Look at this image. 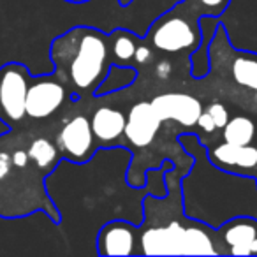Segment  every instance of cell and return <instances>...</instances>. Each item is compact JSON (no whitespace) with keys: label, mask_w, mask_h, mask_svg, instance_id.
I'll return each mask as SVG.
<instances>
[{"label":"cell","mask_w":257,"mask_h":257,"mask_svg":"<svg viewBox=\"0 0 257 257\" xmlns=\"http://www.w3.org/2000/svg\"><path fill=\"white\" fill-rule=\"evenodd\" d=\"M255 180H257V178H255Z\"/></svg>","instance_id":"4316f807"},{"label":"cell","mask_w":257,"mask_h":257,"mask_svg":"<svg viewBox=\"0 0 257 257\" xmlns=\"http://www.w3.org/2000/svg\"><path fill=\"white\" fill-rule=\"evenodd\" d=\"M218 16L204 15L199 18V30H201V43L196 50L190 53V76L194 79H204L211 71V43L218 30Z\"/></svg>","instance_id":"4fadbf2b"},{"label":"cell","mask_w":257,"mask_h":257,"mask_svg":"<svg viewBox=\"0 0 257 257\" xmlns=\"http://www.w3.org/2000/svg\"><path fill=\"white\" fill-rule=\"evenodd\" d=\"M204 109L210 113V116L213 118L217 128H220V131H222V127H224V125L229 121V118H231V114H229V109L222 102H218V100H215V102H210L206 107H204Z\"/></svg>","instance_id":"44dd1931"},{"label":"cell","mask_w":257,"mask_h":257,"mask_svg":"<svg viewBox=\"0 0 257 257\" xmlns=\"http://www.w3.org/2000/svg\"><path fill=\"white\" fill-rule=\"evenodd\" d=\"M231 58L229 71L236 85L253 93V104L257 106V53L252 50H236Z\"/></svg>","instance_id":"5bb4252c"},{"label":"cell","mask_w":257,"mask_h":257,"mask_svg":"<svg viewBox=\"0 0 257 257\" xmlns=\"http://www.w3.org/2000/svg\"><path fill=\"white\" fill-rule=\"evenodd\" d=\"M196 125L201 128V131H203V133H206V134H211V133H215V131H217V125H215L213 118L210 116V113H208L206 109H203V113L199 114Z\"/></svg>","instance_id":"603a6c76"},{"label":"cell","mask_w":257,"mask_h":257,"mask_svg":"<svg viewBox=\"0 0 257 257\" xmlns=\"http://www.w3.org/2000/svg\"><path fill=\"white\" fill-rule=\"evenodd\" d=\"M145 39L161 53H189L190 57L201 43L199 20L185 15L175 4L171 11H166L148 27Z\"/></svg>","instance_id":"3957f363"},{"label":"cell","mask_w":257,"mask_h":257,"mask_svg":"<svg viewBox=\"0 0 257 257\" xmlns=\"http://www.w3.org/2000/svg\"><path fill=\"white\" fill-rule=\"evenodd\" d=\"M206 157L208 162L222 173L241 178H257V143L232 145L222 141L215 147L206 145Z\"/></svg>","instance_id":"ba28073f"},{"label":"cell","mask_w":257,"mask_h":257,"mask_svg":"<svg viewBox=\"0 0 257 257\" xmlns=\"http://www.w3.org/2000/svg\"><path fill=\"white\" fill-rule=\"evenodd\" d=\"M69 99V88L55 72L32 78L27 92L25 113L32 120H46Z\"/></svg>","instance_id":"8992f818"},{"label":"cell","mask_w":257,"mask_h":257,"mask_svg":"<svg viewBox=\"0 0 257 257\" xmlns=\"http://www.w3.org/2000/svg\"><path fill=\"white\" fill-rule=\"evenodd\" d=\"M141 41V36L134 32H128L125 29H116L109 34V48H111V60L113 64L133 65L134 53Z\"/></svg>","instance_id":"e0dca14e"},{"label":"cell","mask_w":257,"mask_h":257,"mask_svg":"<svg viewBox=\"0 0 257 257\" xmlns=\"http://www.w3.org/2000/svg\"><path fill=\"white\" fill-rule=\"evenodd\" d=\"M11 157H13V166H16L18 169H25L27 166L30 164L29 150H23V148H20V150H16L15 154L11 155Z\"/></svg>","instance_id":"d4e9b609"},{"label":"cell","mask_w":257,"mask_h":257,"mask_svg":"<svg viewBox=\"0 0 257 257\" xmlns=\"http://www.w3.org/2000/svg\"><path fill=\"white\" fill-rule=\"evenodd\" d=\"M136 79H138V69L134 65L111 64L106 76H104V79L99 83V86L93 92V95L104 97L114 92H121L125 88H131L136 83Z\"/></svg>","instance_id":"9a60e30c"},{"label":"cell","mask_w":257,"mask_h":257,"mask_svg":"<svg viewBox=\"0 0 257 257\" xmlns=\"http://www.w3.org/2000/svg\"><path fill=\"white\" fill-rule=\"evenodd\" d=\"M57 147L62 154V159L72 164H86L99 150V143L95 141L90 118L85 114H76L64 123L57 136Z\"/></svg>","instance_id":"52a82bcc"},{"label":"cell","mask_w":257,"mask_h":257,"mask_svg":"<svg viewBox=\"0 0 257 257\" xmlns=\"http://www.w3.org/2000/svg\"><path fill=\"white\" fill-rule=\"evenodd\" d=\"M154 74H155V78L161 79V81H168L173 74V64L168 58H159L154 64Z\"/></svg>","instance_id":"7402d4cb"},{"label":"cell","mask_w":257,"mask_h":257,"mask_svg":"<svg viewBox=\"0 0 257 257\" xmlns=\"http://www.w3.org/2000/svg\"><path fill=\"white\" fill-rule=\"evenodd\" d=\"M161 123L152 102H136L128 109L123 136L136 148H147L157 136Z\"/></svg>","instance_id":"8fae6325"},{"label":"cell","mask_w":257,"mask_h":257,"mask_svg":"<svg viewBox=\"0 0 257 257\" xmlns=\"http://www.w3.org/2000/svg\"><path fill=\"white\" fill-rule=\"evenodd\" d=\"M215 245L218 255L257 257L255 215H234L215 227Z\"/></svg>","instance_id":"5b68a950"},{"label":"cell","mask_w":257,"mask_h":257,"mask_svg":"<svg viewBox=\"0 0 257 257\" xmlns=\"http://www.w3.org/2000/svg\"><path fill=\"white\" fill-rule=\"evenodd\" d=\"M231 0H182L178 2V8L185 15L192 16L194 20H199L201 16H220L229 8Z\"/></svg>","instance_id":"d6986e66"},{"label":"cell","mask_w":257,"mask_h":257,"mask_svg":"<svg viewBox=\"0 0 257 257\" xmlns=\"http://www.w3.org/2000/svg\"><path fill=\"white\" fill-rule=\"evenodd\" d=\"M222 141L232 145L257 143V121L252 116L236 114L222 127Z\"/></svg>","instance_id":"2e32d148"},{"label":"cell","mask_w":257,"mask_h":257,"mask_svg":"<svg viewBox=\"0 0 257 257\" xmlns=\"http://www.w3.org/2000/svg\"><path fill=\"white\" fill-rule=\"evenodd\" d=\"M176 253H206L218 255L215 245V227L203 220L190 225L171 222L162 227L140 225L138 232V255H176Z\"/></svg>","instance_id":"7a4b0ae2"},{"label":"cell","mask_w":257,"mask_h":257,"mask_svg":"<svg viewBox=\"0 0 257 257\" xmlns=\"http://www.w3.org/2000/svg\"><path fill=\"white\" fill-rule=\"evenodd\" d=\"M138 224L127 218H113L97 231L95 253L106 257L138 255Z\"/></svg>","instance_id":"9c48e42d"},{"label":"cell","mask_w":257,"mask_h":257,"mask_svg":"<svg viewBox=\"0 0 257 257\" xmlns=\"http://www.w3.org/2000/svg\"><path fill=\"white\" fill-rule=\"evenodd\" d=\"M32 76L22 62H9L0 69V120L11 127L27 116L25 102Z\"/></svg>","instance_id":"277c9868"},{"label":"cell","mask_w":257,"mask_h":257,"mask_svg":"<svg viewBox=\"0 0 257 257\" xmlns=\"http://www.w3.org/2000/svg\"><path fill=\"white\" fill-rule=\"evenodd\" d=\"M90 123H92L93 136L99 147L113 148L123 138L127 116L116 107L102 106L93 111V114L90 116Z\"/></svg>","instance_id":"7c38bea8"},{"label":"cell","mask_w":257,"mask_h":257,"mask_svg":"<svg viewBox=\"0 0 257 257\" xmlns=\"http://www.w3.org/2000/svg\"><path fill=\"white\" fill-rule=\"evenodd\" d=\"M64 2H67V4H76V6H79V4H86V2H92V0H64Z\"/></svg>","instance_id":"484cf974"},{"label":"cell","mask_w":257,"mask_h":257,"mask_svg":"<svg viewBox=\"0 0 257 257\" xmlns=\"http://www.w3.org/2000/svg\"><path fill=\"white\" fill-rule=\"evenodd\" d=\"M13 168V157L8 152H0V180H6L11 175Z\"/></svg>","instance_id":"cb8c5ba5"},{"label":"cell","mask_w":257,"mask_h":257,"mask_svg":"<svg viewBox=\"0 0 257 257\" xmlns=\"http://www.w3.org/2000/svg\"><path fill=\"white\" fill-rule=\"evenodd\" d=\"M155 55H157V50L148 43L145 37H141L140 44L136 48V53H134V60H133V65H148L152 62H155Z\"/></svg>","instance_id":"ffe728a7"},{"label":"cell","mask_w":257,"mask_h":257,"mask_svg":"<svg viewBox=\"0 0 257 257\" xmlns=\"http://www.w3.org/2000/svg\"><path fill=\"white\" fill-rule=\"evenodd\" d=\"M55 74L65 71L71 88L81 99L93 95L99 83L104 79L111 60L109 34L97 29L78 27L57 37L51 44Z\"/></svg>","instance_id":"6da1fadb"},{"label":"cell","mask_w":257,"mask_h":257,"mask_svg":"<svg viewBox=\"0 0 257 257\" xmlns=\"http://www.w3.org/2000/svg\"><path fill=\"white\" fill-rule=\"evenodd\" d=\"M161 121H176L190 128L197 123V118L203 113V104L190 93L171 92L162 93L150 100Z\"/></svg>","instance_id":"30bf717a"},{"label":"cell","mask_w":257,"mask_h":257,"mask_svg":"<svg viewBox=\"0 0 257 257\" xmlns=\"http://www.w3.org/2000/svg\"><path fill=\"white\" fill-rule=\"evenodd\" d=\"M29 155L30 162L36 164L37 169L46 171V169L57 166L62 161V154L58 150L57 145H53L46 138H37L32 141V145L29 147Z\"/></svg>","instance_id":"ac0fdd59"}]
</instances>
